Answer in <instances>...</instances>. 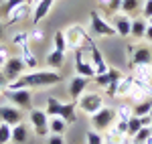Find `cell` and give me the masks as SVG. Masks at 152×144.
<instances>
[{"label":"cell","instance_id":"obj_1","mask_svg":"<svg viewBox=\"0 0 152 144\" xmlns=\"http://www.w3.org/2000/svg\"><path fill=\"white\" fill-rule=\"evenodd\" d=\"M61 81V73L55 69H47V71H31L23 73L18 79H14L8 83L6 89H41V87H51Z\"/></svg>","mask_w":152,"mask_h":144},{"label":"cell","instance_id":"obj_2","mask_svg":"<svg viewBox=\"0 0 152 144\" xmlns=\"http://www.w3.org/2000/svg\"><path fill=\"white\" fill-rule=\"evenodd\" d=\"M65 37H67L69 49H73V51H77V49L89 51V49L95 45L91 35L83 29L81 24H71V26H67V29H65Z\"/></svg>","mask_w":152,"mask_h":144},{"label":"cell","instance_id":"obj_3","mask_svg":"<svg viewBox=\"0 0 152 144\" xmlns=\"http://www.w3.org/2000/svg\"><path fill=\"white\" fill-rule=\"evenodd\" d=\"M87 33L91 37H97V39H104V37H116V29L112 26V23L104 18L102 14L97 10H94L89 14V29H87Z\"/></svg>","mask_w":152,"mask_h":144},{"label":"cell","instance_id":"obj_4","mask_svg":"<svg viewBox=\"0 0 152 144\" xmlns=\"http://www.w3.org/2000/svg\"><path fill=\"white\" fill-rule=\"evenodd\" d=\"M89 120H91L94 130H97V132H105L107 128H112V124L118 120V116H116V110H114V108L104 106V108L97 110L95 114H91Z\"/></svg>","mask_w":152,"mask_h":144},{"label":"cell","instance_id":"obj_5","mask_svg":"<svg viewBox=\"0 0 152 144\" xmlns=\"http://www.w3.org/2000/svg\"><path fill=\"white\" fill-rule=\"evenodd\" d=\"M77 108L81 110L83 114H95L99 108H104V97L99 96L97 91H87L77 99Z\"/></svg>","mask_w":152,"mask_h":144},{"label":"cell","instance_id":"obj_6","mask_svg":"<svg viewBox=\"0 0 152 144\" xmlns=\"http://www.w3.org/2000/svg\"><path fill=\"white\" fill-rule=\"evenodd\" d=\"M128 59L130 67L134 65H152V49L148 45H136V47H128Z\"/></svg>","mask_w":152,"mask_h":144},{"label":"cell","instance_id":"obj_7","mask_svg":"<svg viewBox=\"0 0 152 144\" xmlns=\"http://www.w3.org/2000/svg\"><path fill=\"white\" fill-rule=\"evenodd\" d=\"M28 120L33 124V128H35L37 136H49L51 130H49V114L45 110H28Z\"/></svg>","mask_w":152,"mask_h":144},{"label":"cell","instance_id":"obj_8","mask_svg":"<svg viewBox=\"0 0 152 144\" xmlns=\"http://www.w3.org/2000/svg\"><path fill=\"white\" fill-rule=\"evenodd\" d=\"M6 97L10 99L12 106L20 110H33V94L31 89H4Z\"/></svg>","mask_w":152,"mask_h":144},{"label":"cell","instance_id":"obj_9","mask_svg":"<svg viewBox=\"0 0 152 144\" xmlns=\"http://www.w3.org/2000/svg\"><path fill=\"white\" fill-rule=\"evenodd\" d=\"M73 57H75V73H77V75H83V77L94 79V77H95V69H94V65H91V61H89V51H81V49H77Z\"/></svg>","mask_w":152,"mask_h":144},{"label":"cell","instance_id":"obj_10","mask_svg":"<svg viewBox=\"0 0 152 144\" xmlns=\"http://www.w3.org/2000/svg\"><path fill=\"white\" fill-rule=\"evenodd\" d=\"M24 69H26V65L23 63V59H20V57H8V61L2 65V73L6 75L8 83H10V81H14V79H18V77L24 73Z\"/></svg>","mask_w":152,"mask_h":144},{"label":"cell","instance_id":"obj_11","mask_svg":"<svg viewBox=\"0 0 152 144\" xmlns=\"http://www.w3.org/2000/svg\"><path fill=\"white\" fill-rule=\"evenodd\" d=\"M33 4H35V0H26V2L20 4V6H16L14 10H10V14L4 18V24H6V26H12V24L24 20V18L31 14V6H33Z\"/></svg>","mask_w":152,"mask_h":144},{"label":"cell","instance_id":"obj_12","mask_svg":"<svg viewBox=\"0 0 152 144\" xmlns=\"http://www.w3.org/2000/svg\"><path fill=\"white\" fill-rule=\"evenodd\" d=\"M87 85H89V77H83V75H75V77H71V81H69L71 102H77V99L85 94Z\"/></svg>","mask_w":152,"mask_h":144},{"label":"cell","instance_id":"obj_13","mask_svg":"<svg viewBox=\"0 0 152 144\" xmlns=\"http://www.w3.org/2000/svg\"><path fill=\"white\" fill-rule=\"evenodd\" d=\"M0 122L8 124V126H16L23 122V114H20V108L16 106H2L0 108Z\"/></svg>","mask_w":152,"mask_h":144},{"label":"cell","instance_id":"obj_14","mask_svg":"<svg viewBox=\"0 0 152 144\" xmlns=\"http://www.w3.org/2000/svg\"><path fill=\"white\" fill-rule=\"evenodd\" d=\"M122 75H124V73L120 71V69H114V67H110V69H107L105 73H102V75H95V77H94V81H95L97 85H99V87L107 89L110 85L118 83V81L122 79Z\"/></svg>","mask_w":152,"mask_h":144},{"label":"cell","instance_id":"obj_15","mask_svg":"<svg viewBox=\"0 0 152 144\" xmlns=\"http://www.w3.org/2000/svg\"><path fill=\"white\" fill-rule=\"evenodd\" d=\"M112 26L116 29V33L120 37H130V29H132V18L126 16V14H122V12H118L112 16Z\"/></svg>","mask_w":152,"mask_h":144},{"label":"cell","instance_id":"obj_16","mask_svg":"<svg viewBox=\"0 0 152 144\" xmlns=\"http://www.w3.org/2000/svg\"><path fill=\"white\" fill-rule=\"evenodd\" d=\"M89 61H91V65H94V69H95V75H102V73H105L110 69L105 59H104V55H102V51L95 47V45L89 49Z\"/></svg>","mask_w":152,"mask_h":144},{"label":"cell","instance_id":"obj_17","mask_svg":"<svg viewBox=\"0 0 152 144\" xmlns=\"http://www.w3.org/2000/svg\"><path fill=\"white\" fill-rule=\"evenodd\" d=\"M53 4H55V0H37L35 8H33V23L39 24V20H43L49 14V10L53 8Z\"/></svg>","mask_w":152,"mask_h":144},{"label":"cell","instance_id":"obj_18","mask_svg":"<svg viewBox=\"0 0 152 144\" xmlns=\"http://www.w3.org/2000/svg\"><path fill=\"white\" fill-rule=\"evenodd\" d=\"M20 59H23V63L28 69H33V71L39 67V59H37L35 53H33L31 45H23V47H20Z\"/></svg>","mask_w":152,"mask_h":144},{"label":"cell","instance_id":"obj_19","mask_svg":"<svg viewBox=\"0 0 152 144\" xmlns=\"http://www.w3.org/2000/svg\"><path fill=\"white\" fill-rule=\"evenodd\" d=\"M146 29H148V20L146 18H134L132 20V29H130V37L140 41V39L146 37Z\"/></svg>","mask_w":152,"mask_h":144},{"label":"cell","instance_id":"obj_20","mask_svg":"<svg viewBox=\"0 0 152 144\" xmlns=\"http://www.w3.org/2000/svg\"><path fill=\"white\" fill-rule=\"evenodd\" d=\"M132 87H134V75H122V79L118 81L116 97H126V96H130Z\"/></svg>","mask_w":152,"mask_h":144},{"label":"cell","instance_id":"obj_21","mask_svg":"<svg viewBox=\"0 0 152 144\" xmlns=\"http://www.w3.org/2000/svg\"><path fill=\"white\" fill-rule=\"evenodd\" d=\"M99 2V6L104 8V14L107 18H112L114 14L122 10V0H97Z\"/></svg>","mask_w":152,"mask_h":144},{"label":"cell","instance_id":"obj_22","mask_svg":"<svg viewBox=\"0 0 152 144\" xmlns=\"http://www.w3.org/2000/svg\"><path fill=\"white\" fill-rule=\"evenodd\" d=\"M26 140H28V128L24 126V122L16 124V126H12V140H10V142L24 144Z\"/></svg>","mask_w":152,"mask_h":144},{"label":"cell","instance_id":"obj_23","mask_svg":"<svg viewBox=\"0 0 152 144\" xmlns=\"http://www.w3.org/2000/svg\"><path fill=\"white\" fill-rule=\"evenodd\" d=\"M63 120L67 122V124H73V122H77V102H71V104H63V108H61V114H59Z\"/></svg>","mask_w":152,"mask_h":144},{"label":"cell","instance_id":"obj_24","mask_svg":"<svg viewBox=\"0 0 152 144\" xmlns=\"http://www.w3.org/2000/svg\"><path fill=\"white\" fill-rule=\"evenodd\" d=\"M152 65H134L132 67V75L136 79H142V81H152Z\"/></svg>","mask_w":152,"mask_h":144},{"label":"cell","instance_id":"obj_25","mask_svg":"<svg viewBox=\"0 0 152 144\" xmlns=\"http://www.w3.org/2000/svg\"><path fill=\"white\" fill-rule=\"evenodd\" d=\"M49 130H51L53 134H65L67 122L63 120L61 116H51V118H49Z\"/></svg>","mask_w":152,"mask_h":144},{"label":"cell","instance_id":"obj_26","mask_svg":"<svg viewBox=\"0 0 152 144\" xmlns=\"http://www.w3.org/2000/svg\"><path fill=\"white\" fill-rule=\"evenodd\" d=\"M63 63H65V53H61V51H51L47 55V65L49 67H53V69H59V67H63Z\"/></svg>","mask_w":152,"mask_h":144},{"label":"cell","instance_id":"obj_27","mask_svg":"<svg viewBox=\"0 0 152 144\" xmlns=\"http://www.w3.org/2000/svg\"><path fill=\"white\" fill-rule=\"evenodd\" d=\"M140 10V0H122V14H126V16H134V14H138Z\"/></svg>","mask_w":152,"mask_h":144},{"label":"cell","instance_id":"obj_28","mask_svg":"<svg viewBox=\"0 0 152 144\" xmlns=\"http://www.w3.org/2000/svg\"><path fill=\"white\" fill-rule=\"evenodd\" d=\"M150 110H152V97H144L140 102H136L134 116H146V114H150Z\"/></svg>","mask_w":152,"mask_h":144},{"label":"cell","instance_id":"obj_29","mask_svg":"<svg viewBox=\"0 0 152 144\" xmlns=\"http://www.w3.org/2000/svg\"><path fill=\"white\" fill-rule=\"evenodd\" d=\"M53 49H55V51H61V53H65V51L69 49V45H67V37H65V31H57V33H55Z\"/></svg>","mask_w":152,"mask_h":144},{"label":"cell","instance_id":"obj_30","mask_svg":"<svg viewBox=\"0 0 152 144\" xmlns=\"http://www.w3.org/2000/svg\"><path fill=\"white\" fill-rule=\"evenodd\" d=\"M61 108H63V102H59L57 97H47V108H45V112L49 114V118L51 116H59L61 114Z\"/></svg>","mask_w":152,"mask_h":144},{"label":"cell","instance_id":"obj_31","mask_svg":"<svg viewBox=\"0 0 152 144\" xmlns=\"http://www.w3.org/2000/svg\"><path fill=\"white\" fill-rule=\"evenodd\" d=\"M23 2H26V0H6V2H2L0 4V16H8L10 14V10H14L16 6H20Z\"/></svg>","mask_w":152,"mask_h":144},{"label":"cell","instance_id":"obj_32","mask_svg":"<svg viewBox=\"0 0 152 144\" xmlns=\"http://www.w3.org/2000/svg\"><path fill=\"white\" fill-rule=\"evenodd\" d=\"M116 116H118V120H124V122H128L132 116H134V108L130 106V104H122L120 108L116 110Z\"/></svg>","mask_w":152,"mask_h":144},{"label":"cell","instance_id":"obj_33","mask_svg":"<svg viewBox=\"0 0 152 144\" xmlns=\"http://www.w3.org/2000/svg\"><path fill=\"white\" fill-rule=\"evenodd\" d=\"M140 128H142L140 116H132V118L128 120V136H130V138H134L136 134L140 132Z\"/></svg>","mask_w":152,"mask_h":144},{"label":"cell","instance_id":"obj_34","mask_svg":"<svg viewBox=\"0 0 152 144\" xmlns=\"http://www.w3.org/2000/svg\"><path fill=\"white\" fill-rule=\"evenodd\" d=\"M12 140V126L0 122V144H8Z\"/></svg>","mask_w":152,"mask_h":144},{"label":"cell","instance_id":"obj_35","mask_svg":"<svg viewBox=\"0 0 152 144\" xmlns=\"http://www.w3.org/2000/svg\"><path fill=\"white\" fill-rule=\"evenodd\" d=\"M28 41H31V33H26V31H18V33H14V35H12V43H14V45H18V47L28 45Z\"/></svg>","mask_w":152,"mask_h":144},{"label":"cell","instance_id":"obj_36","mask_svg":"<svg viewBox=\"0 0 152 144\" xmlns=\"http://www.w3.org/2000/svg\"><path fill=\"white\" fill-rule=\"evenodd\" d=\"M85 140H87V144H104V136L97 130H89L87 136H85Z\"/></svg>","mask_w":152,"mask_h":144},{"label":"cell","instance_id":"obj_37","mask_svg":"<svg viewBox=\"0 0 152 144\" xmlns=\"http://www.w3.org/2000/svg\"><path fill=\"white\" fill-rule=\"evenodd\" d=\"M150 134H152V130H150V128H146V126H142V128H140V132L136 134V136H134L132 140H134V142H140V144H144V142H146V138H148Z\"/></svg>","mask_w":152,"mask_h":144},{"label":"cell","instance_id":"obj_38","mask_svg":"<svg viewBox=\"0 0 152 144\" xmlns=\"http://www.w3.org/2000/svg\"><path fill=\"white\" fill-rule=\"evenodd\" d=\"M142 14H144L146 20L152 16V0H146V2H144V6H142Z\"/></svg>","mask_w":152,"mask_h":144},{"label":"cell","instance_id":"obj_39","mask_svg":"<svg viewBox=\"0 0 152 144\" xmlns=\"http://www.w3.org/2000/svg\"><path fill=\"white\" fill-rule=\"evenodd\" d=\"M8 57H10V55H8V49L4 47V45H0V67L8 61Z\"/></svg>","mask_w":152,"mask_h":144},{"label":"cell","instance_id":"obj_40","mask_svg":"<svg viewBox=\"0 0 152 144\" xmlns=\"http://www.w3.org/2000/svg\"><path fill=\"white\" fill-rule=\"evenodd\" d=\"M43 39H45V35H43L41 29H33L31 31V41H43Z\"/></svg>","mask_w":152,"mask_h":144},{"label":"cell","instance_id":"obj_41","mask_svg":"<svg viewBox=\"0 0 152 144\" xmlns=\"http://www.w3.org/2000/svg\"><path fill=\"white\" fill-rule=\"evenodd\" d=\"M49 144H63V134H49Z\"/></svg>","mask_w":152,"mask_h":144},{"label":"cell","instance_id":"obj_42","mask_svg":"<svg viewBox=\"0 0 152 144\" xmlns=\"http://www.w3.org/2000/svg\"><path fill=\"white\" fill-rule=\"evenodd\" d=\"M8 87V79H6V75L2 73V69H0V91H4Z\"/></svg>","mask_w":152,"mask_h":144},{"label":"cell","instance_id":"obj_43","mask_svg":"<svg viewBox=\"0 0 152 144\" xmlns=\"http://www.w3.org/2000/svg\"><path fill=\"white\" fill-rule=\"evenodd\" d=\"M140 122H142V126H146V128H150V124H152V118H150V114H146V116H140Z\"/></svg>","mask_w":152,"mask_h":144},{"label":"cell","instance_id":"obj_44","mask_svg":"<svg viewBox=\"0 0 152 144\" xmlns=\"http://www.w3.org/2000/svg\"><path fill=\"white\" fill-rule=\"evenodd\" d=\"M144 39L152 43V26H150V24H148V29H146V37H144Z\"/></svg>","mask_w":152,"mask_h":144},{"label":"cell","instance_id":"obj_45","mask_svg":"<svg viewBox=\"0 0 152 144\" xmlns=\"http://www.w3.org/2000/svg\"><path fill=\"white\" fill-rule=\"evenodd\" d=\"M114 144H132V138L126 136V138H122V140H118V142H114Z\"/></svg>","mask_w":152,"mask_h":144},{"label":"cell","instance_id":"obj_46","mask_svg":"<svg viewBox=\"0 0 152 144\" xmlns=\"http://www.w3.org/2000/svg\"><path fill=\"white\" fill-rule=\"evenodd\" d=\"M2 37H4V24L0 23V39H2Z\"/></svg>","mask_w":152,"mask_h":144},{"label":"cell","instance_id":"obj_47","mask_svg":"<svg viewBox=\"0 0 152 144\" xmlns=\"http://www.w3.org/2000/svg\"><path fill=\"white\" fill-rule=\"evenodd\" d=\"M144 144H152V134L148 136V138H146V142H144Z\"/></svg>","mask_w":152,"mask_h":144},{"label":"cell","instance_id":"obj_48","mask_svg":"<svg viewBox=\"0 0 152 144\" xmlns=\"http://www.w3.org/2000/svg\"><path fill=\"white\" fill-rule=\"evenodd\" d=\"M148 24H150V26H152V16H150V18H148Z\"/></svg>","mask_w":152,"mask_h":144},{"label":"cell","instance_id":"obj_49","mask_svg":"<svg viewBox=\"0 0 152 144\" xmlns=\"http://www.w3.org/2000/svg\"><path fill=\"white\" fill-rule=\"evenodd\" d=\"M132 144H140V142H134V140H132Z\"/></svg>","mask_w":152,"mask_h":144},{"label":"cell","instance_id":"obj_50","mask_svg":"<svg viewBox=\"0 0 152 144\" xmlns=\"http://www.w3.org/2000/svg\"><path fill=\"white\" fill-rule=\"evenodd\" d=\"M150 118H152V110H150Z\"/></svg>","mask_w":152,"mask_h":144},{"label":"cell","instance_id":"obj_51","mask_svg":"<svg viewBox=\"0 0 152 144\" xmlns=\"http://www.w3.org/2000/svg\"><path fill=\"white\" fill-rule=\"evenodd\" d=\"M150 130H152V124H150Z\"/></svg>","mask_w":152,"mask_h":144},{"label":"cell","instance_id":"obj_52","mask_svg":"<svg viewBox=\"0 0 152 144\" xmlns=\"http://www.w3.org/2000/svg\"><path fill=\"white\" fill-rule=\"evenodd\" d=\"M35 2H37V0H35Z\"/></svg>","mask_w":152,"mask_h":144},{"label":"cell","instance_id":"obj_53","mask_svg":"<svg viewBox=\"0 0 152 144\" xmlns=\"http://www.w3.org/2000/svg\"><path fill=\"white\" fill-rule=\"evenodd\" d=\"M150 69H152V67H150Z\"/></svg>","mask_w":152,"mask_h":144}]
</instances>
